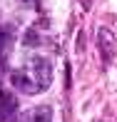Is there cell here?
Segmentation results:
<instances>
[{
	"label": "cell",
	"mask_w": 117,
	"mask_h": 122,
	"mask_svg": "<svg viewBox=\"0 0 117 122\" xmlns=\"http://www.w3.org/2000/svg\"><path fill=\"white\" fill-rule=\"evenodd\" d=\"M30 122H52V110L50 107H35L30 112Z\"/></svg>",
	"instance_id": "277c9868"
},
{
	"label": "cell",
	"mask_w": 117,
	"mask_h": 122,
	"mask_svg": "<svg viewBox=\"0 0 117 122\" xmlns=\"http://www.w3.org/2000/svg\"><path fill=\"white\" fill-rule=\"evenodd\" d=\"M20 5H25V8H35L37 0H20Z\"/></svg>",
	"instance_id": "52a82bcc"
},
{
	"label": "cell",
	"mask_w": 117,
	"mask_h": 122,
	"mask_svg": "<svg viewBox=\"0 0 117 122\" xmlns=\"http://www.w3.org/2000/svg\"><path fill=\"white\" fill-rule=\"evenodd\" d=\"M50 80H52V70H50V62L45 57H32L25 62L23 70L13 72V85L23 92H42L50 87Z\"/></svg>",
	"instance_id": "6da1fadb"
},
{
	"label": "cell",
	"mask_w": 117,
	"mask_h": 122,
	"mask_svg": "<svg viewBox=\"0 0 117 122\" xmlns=\"http://www.w3.org/2000/svg\"><path fill=\"white\" fill-rule=\"evenodd\" d=\"M18 110V102L13 100L10 92H0V122H8Z\"/></svg>",
	"instance_id": "3957f363"
},
{
	"label": "cell",
	"mask_w": 117,
	"mask_h": 122,
	"mask_svg": "<svg viewBox=\"0 0 117 122\" xmlns=\"http://www.w3.org/2000/svg\"><path fill=\"white\" fill-rule=\"evenodd\" d=\"M37 32L35 30H27V35H25V45H37Z\"/></svg>",
	"instance_id": "5b68a950"
},
{
	"label": "cell",
	"mask_w": 117,
	"mask_h": 122,
	"mask_svg": "<svg viewBox=\"0 0 117 122\" xmlns=\"http://www.w3.org/2000/svg\"><path fill=\"white\" fill-rule=\"evenodd\" d=\"M97 47H100V52H102V60H112L115 57L117 42H115V35L107 27H100L97 30Z\"/></svg>",
	"instance_id": "7a4b0ae2"
},
{
	"label": "cell",
	"mask_w": 117,
	"mask_h": 122,
	"mask_svg": "<svg viewBox=\"0 0 117 122\" xmlns=\"http://www.w3.org/2000/svg\"><path fill=\"white\" fill-rule=\"evenodd\" d=\"M5 42H8V35H5V30L0 27V52L5 50Z\"/></svg>",
	"instance_id": "8992f818"
}]
</instances>
